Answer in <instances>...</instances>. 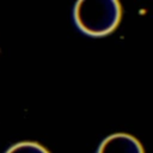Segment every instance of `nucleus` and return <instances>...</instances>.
Masks as SVG:
<instances>
[{"instance_id": "obj_1", "label": "nucleus", "mask_w": 153, "mask_h": 153, "mask_svg": "<svg viewBox=\"0 0 153 153\" xmlns=\"http://www.w3.org/2000/svg\"><path fill=\"white\" fill-rule=\"evenodd\" d=\"M121 13L117 0H80L74 7V20L82 32L104 36L118 25Z\"/></svg>"}, {"instance_id": "obj_2", "label": "nucleus", "mask_w": 153, "mask_h": 153, "mask_svg": "<svg viewBox=\"0 0 153 153\" xmlns=\"http://www.w3.org/2000/svg\"><path fill=\"white\" fill-rule=\"evenodd\" d=\"M97 153H143V148L134 136L117 133L108 136L100 143Z\"/></svg>"}, {"instance_id": "obj_3", "label": "nucleus", "mask_w": 153, "mask_h": 153, "mask_svg": "<svg viewBox=\"0 0 153 153\" xmlns=\"http://www.w3.org/2000/svg\"><path fill=\"white\" fill-rule=\"evenodd\" d=\"M6 153H49L37 142H19L7 149Z\"/></svg>"}]
</instances>
